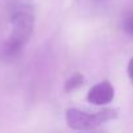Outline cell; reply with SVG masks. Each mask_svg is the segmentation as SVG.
Returning a JSON list of instances; mask_svg holds the SVG:
<instances>
[{
  "label": "cell",
  "instance_id": "1",
  "mask_svg": "<svg viewBox=\"0 0 133 133\" xmlns=\"http://www.w3.org/2000/svg\"><path fill=\"white\" fill-rule=\"evenodd\" d=\"M11 22V34L0 48V59L3 61H13L20 57L34 31V15L28 7L17 8Z\"/></svg>",
  "mask_w": 133,
  "mask_h": 133
},
{
  "label": "cell",
  "instance_id": "2",
  "mask_svg": "<svg viewBox=\"0 0 133 133\" xmlns=\"http://www.w3.org/2000/svg\"><path fill=\"white\" fill-rule=\"evenodd\" d=\"M116 117H117V112L114 108H103L94 114L84 112L77 108H68L65 112V120L68 127L80 132L93 130L99 125H102L103 123Z\"/></svg>",
  "mask_w": 133,
  "mask_h": 133
},
{
  "label": "cell",
  "instance_id": "3",
  "mask_svg": "<svg viewBox=\"0 0 133 133\" xmlns=\"http://www.w3.org/2000/svg\"><path fill=\"white\" fill-rule=\"evenodd\" d=\"M114 98H115V88L107 80L94 85L88 93V101L95 106L108 104L114 101Z\"/></svg>",
  "mask_w": 133,
  "mask_h": 133
},
{
  "label": "cell",
  "instance_id": "4",
  "mask_svg": "<svg viewBox=\"0 0 133 133\" xmlns=\"http://www.w3.org/2000/svg\"><path fill=\"white\" fill-rule=\"evenodd\" d=\"M85 82V77L81 73H75L71 77L66 78L65 85H64V90L65 91H73L76 89H78L80 86H82Z\"/></svg>",
  "mask_w": 133,
  "mask_h": 133
},
{
  "label": "cell",
  "instance_id": "5",
  "mask_svg": "<svg viewBox=\"0 0 133 133\" xmlns=\"http://www.w3.org/2000/svg\"><path fill=\"white\" fill-rule=\"evenodd\" d=\"M123 29L130 37H133V11L129 12L123 20Z\"/></svg>",
  "mask_w": 133,
  "mask_h": 133
},
{
  "label": "cell",
  "instance_id": "6",
  "mask_svg": "<svg viewBox=\"0 0 133 133\" xmlns=\"http://www.w3.org/2000/svg\"><path fill=\"white\" fill-rule=\"evenodd\" d=\"M128 77H129V80H130V82L133 84V57L129 60V63H128Z\"/></svg>",
  "mask_w": 133,
  "mask_h": 133
},
{
  "label": "cell",
  "instance_id": "7",
  "mask_svg": "<svg viewBox=\"0 0 133 133\" xmlns=\"http://www.w3.org/2000/svg\"><path fill=\"white\" fill-rule=\"evenodd\" d=\"M89 133H104V132H89Z\"/></svg>",
  "mask_w": 133,
  "mask_h": 133
}]
</instances>
